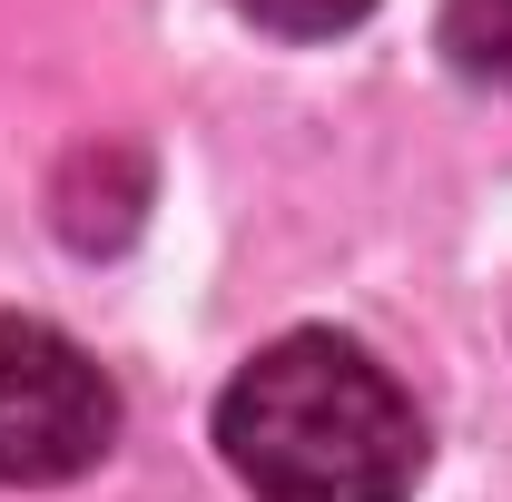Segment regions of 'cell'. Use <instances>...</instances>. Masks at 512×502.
Masks as SVG:
<instances>
[{
    "label": "cell",
    "mask_w": 512,
    "mask_h": 502,
    "mask_svg": "<svg viewBox=\"0 0 512 502\" xmlns=\"http://www.w3.org/2000/svg\"><path fill=\"white\" fill-rule=\"evenodd\" d=\"M109 443L119 384L99 375V355L40 315H0V483L10 493L79 483L89 463H109Z\"/></svg>",
    "instance_id": "2"
},
{
    "label": "cell",
    "mask_w": 512,
    "mask_h": 502,
    "mask_svg": "<svg viewBox=\"0 0 512 502\" xmlns=\"http://www.w3.org/2000/svg\"><path fill=\"white\" fill-rule=\"evenodd\" d=\"M217 453L256 502H404L424 483V414L355 335L296 325L227 375Z\"/></svg>",
    "instance_id": "1"
},
{
    "label": "cell",
    "mask_w": 512,
    "mask_h": 502,
    "mask_svg": "<svg viewBox=\"0 0 512 502\" xmlns=\"http://www.w3.org/2000/svg\"><path fill=\"white\" fill-rule=\"evenodd\" d=\"M237 20H256V30H276V40H335V30H355L375 0H227Z\"/></svg>",
    "instance_id": "4"
},
{
    "label": "cell",
    "mask_w": 512,
    "mask_h": 502,
    "mask_svg": "<svg viewBox=\"0 0 512 502\" xmlns=\"http://www.w3.org/2000/svg\"><path fill=\"white\" fill-rule=\"evenodd\" d=\"M434 50L453 60V79H473V89L512 99V0H444Z\"/></svg>",
    "instance_id": "3"
}]
</instances>
